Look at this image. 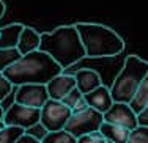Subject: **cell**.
<instances>
[{
	"label": "cell",
	"instance_id": "1",
	"mask_svg": "<svg viewBox=\"0 0 148 143\" xmlns=\"http://www.w3.org/2000/svg\"><path fill=\"white\" fill-rule=\"evenodd\" d=\"M63 69L51 55L43 50H33L30 54L21 55L8 68L3 69V76L14 86L24 83H46L55 76L62 74Z\"/></svg>",
	"mask_w": 148,
	"mask_h": 143
},
{
	"label": "cell",
	"instance_id": "2",
	"mask_svg": "<svg viewBox=\"0 0 148 143\" xmlns=\"http://www.w3.org/2000/svg\"><path fill=\"white\" fill-rule=\"evenodd\" d=\"M40 50L51 55L62 69H66L85 57V49L74 25H63L54 32L41 33Z\"/></svg>",
	"mask_w": 148,
	"mask_h": 143
},
{
	"label": "cell",
	"instance_id": "3",
	"mask_svg": "<svg viewBox=\"0 0 148 143\" xmlns=\"http://www.w3.org/2000/svg\"><path fill=\"white\" fill-rule=\"evenodd\" d=\"M74 27H76L79 38L82 41V46L85 49V57H117L125 49L123 38L110 27L91 22H77Z\"/></svg>",
	"mask_w": 148,
	"mask_h": 143
},
{
	"label": "cell",
	"instance_id": "4",
	"mask_svg": "<svg viewBox=\"0 0 148 143\" xmlns=\"http://www.w3.org/2000/svg\"><path fill=\"white\" fill-rule=\"evenodd\" d=\"M148 74V61L137 55H129L126 57L125 65L121 71L115 77L110 90V96L114 102H125L129 104L132 96L136 95L140 82Z\"/></svg>",
	"mask_w": 148,
	"mask_h": 143
},
{
	"label": "cell",
	"instance_id": "5",
	"mask_svg": "<svg viewBox=\"0 0 148 143\" xmlns=\"http://www.w3.org/2000/svg\"><path fill=\"white\" fill-rule=\"evenodd\" d=\"M104 118L103 113L91 107H87L84 110L73 112L71 116L68 118L65 124V131L73 134L74 137H82L85 134H91V132H98L103 124Z\"/></svg>",
	"mask_w": 148,
	"mask_h": 143
},
{
	"label": "cell",
	"instance_id": "6",
	"mask_svg": "<svg viewBox=\"0 0 148 143\" xmlns=\"http://www.w3.org/2000/svg\"><path fill=\"white\" fill-rule=\"evenodd\" d=\"M71 113L73 110L66 107L62 101L47 99L40 109V124L47 132L60 131V129H65V124Z\"/></svg>",
	"mask_w": 148,
	"mask_h": 143
},
{
	"label": "cell",
	"instance_id": "7",
	"mask_svg": "<svg viewBox=\"0 0 148 143\" xmlns=\"http://www.w3.org/2000/svg\"><path fill=\"white\" fill-rule=\"evenodd\" d=\"M3 123L5 126H16L27 131L40 123V109L13 102L3 113Z\"/></svg>",
	"mask_w": 148,
	"mask_h": 143
},
{
	"label": "cell",
	"instance_id": "8",
	"mask_svg": "<svg viewBox=\"0 0 148 143\" xmlns=\"http://www.w3.org/2000/svg\"><path fill=\"white\" fill-rule=\"evenodd\" d=\"M47 99H49L47 88L43 83H24V85L16 86L14 102L17 104L41 109Z\"/></svg>",
	"mask_w": 148,
	"mask_h": 143
},
{
	"label": "cell",
	"instance_id": "9",
	"mask_svg": "<svg viewBox=\"0 0 148 143\" xmlns=\"http://www.w3.org/2000/svg\"><path fill=\"white\" fill-rule=\"evenodd\" d=\"M103 118L107 123L126 127L129 131H132V129H136L139 126V123H137V113L131 109L129 104H125V102H114L110 106V109L103 113Z\"/></svg>",
	"mask_w": 148,
	"mask_h": 143
},
{
	"label": "cell",
	"instance_id": "10",
	"mask_svg": "<svg viewBox=\"0 0 148 143\" xmlns=\"http://www.w3.org/2000/svg\"><path fill=\"white\" fill-rule=\"evenodd\" d=\"M46 88H47L49 99L62 101L73 88H76V79H74V76H68L62 72L49 80L46 83Z\"/></svg>",
	"mask_w": 148,
	"mask_h": 143
},
{
	"label": "cell",
	"instance_id": "11",
	"mask_svg": "<svg viewBox=\"0 0 148 143\" xmlns=\"http://www.w3.org/2000/svg\"><path fill=\"white\" fill-rule=\"evenodd\" d=\"M84 99L88 104V107L101 112V113L107 112L110 109V106L114 104V99H112V96H110V90L106 85H99L98 88L91 90L90 93H85V95H84Z\"/></svg>",
	"mask_w": 148,
	"mask_h": 143
},
{
	"label": "cell",
	"instance_id": "12",
	"mask_svg": "<svg viewBox=\"0 0 148 143\" xmlns=\"http://www.w3.org/2000/svg\"><path fill=\"white\" fill-rule=\"evenodd\" d=\"M74 79H76V88L82 95L90 93L91 90L103 85V79H101L99 72L90 68H82L79 71H76L74 72Z\"/></svg>",
	"mask_w": 148,
	"mask_h": 143
},
{
	"label": "cell",
	"instance_id": "13",
	"mask_svg": "<svg viewBox=\"0 0 148 143\" xmlns=\"http://www.w3.org/2000/svg\"><path fill=\"white\" fill-rule=\"evenodd\" d=\"M40 43H41V33H38L32 27L24 25L16 49L21 55H25V54H30L33 50H38L40 49Z\"/></svg>",
	"mask_w": 148,
	"mask_h": 143
},
{
	"label": "cell",
	"instance_id": "14",
	"mask_svg": "<svg viewBox=\"0 0 148 143\" xmlns=\"http://www.w3.org/2000/svg\"><path fill=\"white\" fill-rule=\"evenodd\" d=\"M129 132H131L129 129L107 123V121H103V124L99 127V134L107 142H112V143H126V140L129 137Z\"/></svg>",
	"mask_w": 148,
	"mask_h": 143
},
{
	"label": "cell",
	"instance_id": "15",
	"mask_svg": "<svg viewBox=\"0 0 148 143\" xmlns=\"http://www.w3.org/2000/svg\"><path fill=\"white\" fill-rule=\"evenodd\" d=\"M24 25L22 24H10L6 27L0 29V49H14L17 46L21 32Z\"/></svg>",
	"mask_w": 148,
	"mask_h": 143
},
{
	"label": "cell",
	"instance_id": "16",
	"mask_svg": "<svg viewBox=\"0 0 148 143\" xmlns=\"http://www.w3.org/2000/svg\"><path fill=\"white\" fill-rule=\"evenodd\" d=\"M147 104H148V74L143 77L142 82H140L139 88H137L136 95L132 96L129 106H131V109L136 112V113H139Z\"/></svg>",
	"mask_w": 148,
	"mask_h": 143
},
{
	"label": "cell",
	"instance_id": "17",
	"mask_svg": "<svg viewBox=\"0 0 148 143\" xmlns=\"http://www.w3.org/2000/svg\"><path fill=\"white\" fill-rule=\"evenodd\" d=\"M77 138L73 134H69L65 129H60V131H51L46 132L41 137V143H76Z\"/></svg>",
	"mask_w": 148,
	"mask_h": 143
},
{
	"label": "cell",
	"instance_id": "18",
	"mask_svg": "<svg viewBox=\"0 0 148 143\" xmlns=\"http://www.w3.org/2000/svg\"><path fill=\"white\" fill-rule=\"evenodd\" d=\"M21 57V54L17 52V49H0V72H3V69L8 68L11 63H14L17 58Z\"/></svg>",
	"mask_w": 148,
	"mask_h": 143
},
{
	"label": "cell",
	"instance_id": "19",
	"mask_svg": "<svg viewBox=\"0 0 148 143\" xmlns=\"http://www.w3.org/2000/svg\"><path fill=\"white\" fill-rule=\"evenodd\" d=\"M24 129L16 126H5L0 131V143H13L19 135L24 134Z\"/></svg>",
	"mask_w": 148,
	"mask_h": 143
},
{
	"label": "cell",
	"instance_id": "20",
	"mask_svg": "<svg viewBox=\"0 0 148 143\" xmlns=\"http://www.w3.org/2000/svg\"><path fill=\"white\" fill-rule=\"evenodd\" d=\"M126 143H148V126H137L129 132Z\"/></svg>",
	"mask_w": 148,
	"mask_h": 143
},
{
	"label": "cell",
	"instance_id": "21",
	"mask_svg": "<svg viewBox=\"0 0 148 143\" xmlns=\"http://www.w3.org/2000/svg\"><path fill=\"white\" fill-rule=\"evenodd\" d=\"M82 101H84V95L77 88H73L71 91H69L68 95L62 99V102L65 104L66 107H69L71 110H74V107H76L79 102H82Z\"/></svg>",
	"mask_w": 148,
	"mask_h": 143
},
{
	"label": "cell",
	"instance_id": "22",
	"mask_svg": "<svg viewBox=\"0 0 148 143\" xmlns=\"http://www.w3.org/2000/svg\"><path fill=\"white\" fill-rule=\"evenodd\" d=\"M13 90H14V85L3 76V72H0V102H2L6 96L11 95Z\"/></svg>",
	"mask_w": 148,
	"mask_h": 143
},
{
	"label": "cell",
	"instance_id": "23",
	"mask_svg": "<svg viewBox=\"0 0 148 143\" xmlns=\"http://www.w3.org/2000/svg\"><path fill=\"white\" fill-rule=\"evenodd\" d=\"M107 140L98 132H91V134H85L82 137H77V142L76 143H106Z\"/></svg>",
	"mask_w": 148,
	"mask_h": 143
},
{
	"label": "cell",
	"instance_id": "24",
	"mask_svg": "<svg viewBox=\"0 0 148 143\" xmlns=\"http://www.w3.org/2000/svg\"><path fill=\"white\" fill-rule=\"evenodd\" d=\"M13 143H41V140L36 138L35 135H30V134H27V132H24V134L19 135Z\"/></svg>",
	"mask_w": 148,
	"mask_h": 143
},
{
	"label": "cell",
	"instance_id": "25",
	"mask_svg": "<svg viewBox=\"0 0 148 143\" xmlns=\"http://www.w3.org/2000/svg\"><path fill=\"white\" fill-rule=\"evenodd\" d=\"M137 123L140 126H148V104L137 113Z\"/></svg>",
	"mask_w": 148,
	"mask_h": 143
},
{
	"label": "cell",
	"instance_id": "26",
	"mask_svg": "<svg viewBox=\"0 0 148 143\" xmlns=\"http://www.w3.org/2000/svg\"><path fill=\"white\" fill-rule=\"evenodd\" d=\"M5 8H6V6H5V3H3L2 0H0V19L3 17V14H5Z\"/></svg>",
	"mask_w": 148,
	"mask_h": 143
},
{
	"label": "cell",
	"instance_id": "27",
	"mask_svg": "<svg viewBox=\"0 0 148 143\" xmlns=\"http://www.w3.org/2000/svg\"><path fill=\"white\" fill-rule=\"evenodd\" d=\"M3 113H5V110H3L2 107H0V120H3Z\"/></svg>",
	"mask_w": 148,
	"mask_h": 143
},
{
	"label": "cell",
	"instance_id": "28",
	"mask_svg": "<svg viewBox=\"0 0 148 143\" xmlns=\"http://www.w3.org/2000/svg\"><path fill=\"white\" fill-rule=\"evenodd\" d=\"M3 127H5V123H3V120H0V131H2Z\"/></svg>",
	"mask_w": 148,
	"mask_h": 143
},
{
	"label": "cell",
	"instance_id": "29",
	"mask_svg": "<svg viewBox=\"0 0 148 143\" xmlns=\"http://www.w3.org/2000/svg\"><path fill=\"white\" fill-rule=\"evenodd\" d=\"M106 143H112V142H106Z\"/></svg>",
	"mask_w": 148,
	"mask_h": 143
}]
</instances>
